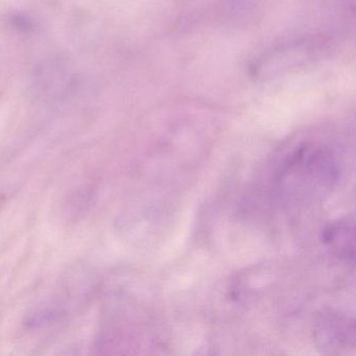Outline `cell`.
Here are the masks:
<instances>
[{"mask_svg":"<svg viewBox=\"0 0 356 356\" xmlns=\"http://www.w3.org/2000/svg\"><path fill=\"white\" fill-rule=\"evenodd\" d=\"M284 176L291 185L301 189H318L333 181L335 163L327 147L316 143H305L296 147L284 162Z\"/></svg>","mask_w":356,"mask_h":356,"instance_id":"obj_1","label":"cell"},{"mask_svg":"<svg viewBox=\"0 0 356 356\" xmlns=\"http://www.w3.org/2000/svg\"><path fill=\"white\" fill-rule=\"evenodd\" d=\"M354 321L343 314H329L322 316L316 326V339L323 350L346 349L354 345Z\"/></svg>","mask_w":356,"mask_h":356,"instance_id":"obj_2","label":"cell"},{"mask_svg":"<svg viewBox=\"0 0 356 356\" xmlns=\"http://www.w3.org/2000/svg\"><path fill=\"white\" fill-rule=\"evenodd\" d=\"M354 238V222L349 218L333 222L323 232L324 243L348 262H353Z\"/></svg>","mask_w":356,"mask_h":356,"instance_id":"obj_3","label":"cell"}]
</instances>
